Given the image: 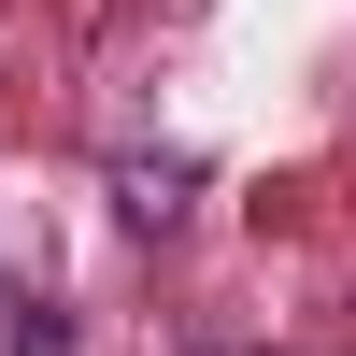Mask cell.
Returning a JSON list of instances; mask_svg holds the SVG:
<instances>
[]
</instances>
